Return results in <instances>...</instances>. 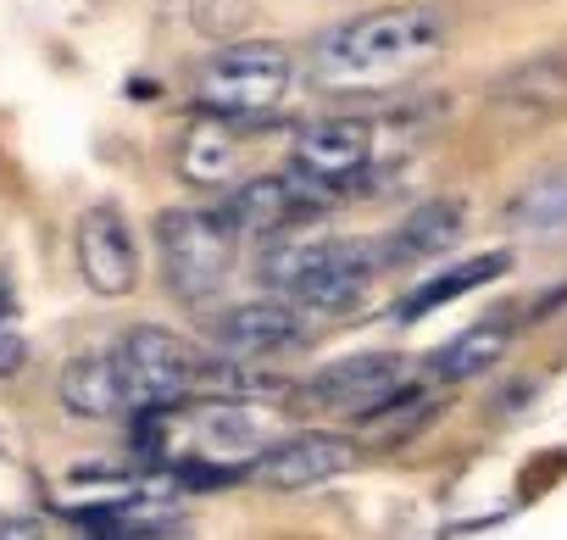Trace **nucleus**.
Returning <instances> with one entry per match:
<instances>
[{"instance_id":"f257e3e1","label":"nucleus","mask_w":567,"mask_h":540,"mask_svg":"<svg viewBox=\"0 0 567 540\" xmlns=\"http://www.w3.org/2000/svg\"><path fill=\"white\" fill-rule=\"evenodd\" d=\"M445 45V12L440 7H384L368 18H351L329 29L307 68L329 90H384L423 62H434Z\"/></svg>"},{"instance_id":"f03ea898","label":"nucleus","mask_w":567,"mask_h":540,"mask_svg":"<svg viewBox=\"0 0 567 540\" xmlns=\"http://www.w3.org/2000/svg\"><path fill=\"white\" fill-rule=\"evenodd\" d=\"M384 274V251L351 234H284L256 251V279L267 296L296 302L301 313H351Z\"/></svg>"},{"instance_id":"7ed1b4c3","label":"nucleus","mask_w":567,"mask_h":540,"mask_svg":"<svg viewBox=\"0 0 567 540\" xmlns=\"http://www.w3.org/2000/svg\"><path fill=\"white\" fill-rule=\"evenodd\" d=\"M296 84V62L284 45H228L217 51L200 73H195V106L206 118H223V123H256V118H272L284 106Z\"/></svg>"},{"instance_id":"20e7f679","label":"nucleus","mask_w":567,"mask_h":540,"mask_svg":"<svg viewBox=\"0 0 567 540\" xmlns=\"http://www.w3.org/2000/svg\"><path fill=\"white\" fill-rule=\"evenodd\" d=\"M234 223L212 206H178L156 217V251H162V279L178 302L206 307L223 285H228V267H234Z\"/></svg>"},{"instance_id":"39448f33","label":"nucleus","mask_w":567,"mask_h":540,"mask_svg":"<svg viewBox=\"0 0 567 540\" xmlns=\"http://www.w3.org/2000/svg\"><path fill=\"white\" fill-rule=\"evenodd\" d=\"M117 368L128 385V412H167V407H189L200 396V368L206 351H195L184 335L140 324L117 340Z\"/></svg>"},{"instance_id":"423d86ee","label":"nucleus","mask_w":567,"mask_h":540,"mask_svg":"<svg viewBox=\"0 0 567 540\" xmlns=\"http://www.w3.org/2000/svg\"><path fill=\"white\" fill-rule=\"evenodd\" d=\"M340 195H329V190H318L312 179H301V173H256V179H245L239 190H228L223 195V217L234 223V234H261V245L267 240H284V234H301L307 223H318L329 206H334Z\"/></svg>"},{"instance_id":"0eeeda50","label":"nucleus","mask_w":567,"mask_h":540,"mask_svg":"<svg viewBox=\"0 0 567 540\" xmlns=\"http://www.w3.org/2000/svg\"><path fill=\"white\" fill-rule=\"evenodd\" d=\"M401 385H412L406 357H395V351H362V357L323 363L318 374H307L301 385H290V396H296L301 412H340V418H357L362 424Z\"/></svg>"},{"instance_id":"6e6552de","label":"nucleus","mask_w":567,"mask_h":540,"mask_svg":"<svg viewBox=\"0 0 567 540\" xmlns=\"http://www.w3.org/2000/svg\"><path fill=\"white\" fill-rule=\"evenodd\" d=\"M379 162V134L368 118H318L290 140V173L312 179L329 195H346Z\"/></svg>"},{"instance_id":"1a4fd4ad","label":"nucleus","mask_w":567,"mask_h":540,"mask_svg":"<svg viewBox=\"0 0 567 540\" xmlns=\"http://www.w3.org/2000/svg\"><path fill=\"white\" fill-rule=\"evenodd\" d=\"M212 340L223 357H245V363H261V357H284V351H301L312 340V324L296 302L284 296H261V302H239L228 307L223 318H212Z\"/></svg>"},{"instance_id":"9d476101","label":"nucleus","mask_w":567,"mask_h":540,"mask_svg":"<svg viewBox=\"0 0 567 540\" xmlns=\"http://www.w3.org/2000/svg\"><path fill=\"white\" fill-rule=\"evenodd\" d=\"M357 462V446L346 435H323V429H307V435H284L272 440L267 451H256L245 462V479L267 485V490H312L334 473H346Z\"/></svg>"},{"instance_id":"9b49d317","label":"nucleus","mask_w":567,"mask_h":540,"mask_svg":"<svg viewBox=\"0 0 567 540\" xmlns=\"http://www.w3.org/2000/svg\"><path fill=\"white\" fill-rule=\"evenodd\" d=\"M79 274L95 296H128L140 285V245L117 206H90L79 217Z\"/></svg>"},{"instance_id":"f8f14e48","label":"nucleus","mask_w":567,"mask_h":540,"mask_svg":"<svg viewBox=\"0 0 567 540\" xmlns=\"http://www.w3.org/2000/svg\"><path fill=\"white\" fill-rule=\"evenodd\" d=\"M467 228V206L456 195H440V201H423L417 212H406L395 223V234L379 245L384 251V267H412V262H440Z\"/></svg>"},{"instance_id":"ddd939ff","label":"nucleus","mask_w":567,"mask_h":540,"mask_svg":"<svg viewBox=\"0 0 567 540\" xmlns=\"http://www.w3.org/2000/svg\"><path fill=\"white\" fill-rule=\"evenodd\" d=\"M56 401L73 418H90V424L123 418L128 412V385H123L117 351H84V357H73L62 368V379H56Z\"/></svg>"},{"instance_id":"4468645a","label":"nucleus","mask_w":567,"mask_h":540,"mask_svg":"<svg viewBox=\"0 0 567 540\" xmlns=\"http://www.w3.org/2000/svg\"><path fill=\"white\" fill-rule=\"evenodd\" d=\"M245 123H223V118H200L184 145H178V173L189 184H206V190H239V167H245V140H239Z\"/></svg>"},{"instance_id":"2eb2a0df","label":"nucleus","mask_w":567,"mask_h":540,"mask_svg":"<svg viewBox=\"0 0 567 540\" xmlns=\"http://www.w3.org/2000/svg\"><path fill=\"white\" fill-rule=\"evenodd\" d=\"M512 267V256L506 251H484V256H467V262H451V267H434V274L423 279V285H412L406 296H401V307H395V318L401 324H417V318H429V313H440V307H451V302H462L467 291H478V285H489V279H501Z\"/></svg>"},{"instance_id":"dca6fc26","label":"nucleus","mask_w":567,"mask_h":540,"mask_svg":"<svg viewBox=\"0 0 567 540\" xmlns=\"http://www.w3.org/2000/svg\"><path fill=\"white\" fill-rule=\"evenodd\" d=\"M506 340H512V318H506V307H501L495 318L473 324L467 335H456V340L434 357V379H440V385H462V379L484 374V368L506 351Z\"/></svg>"},{"instance_id":"f3484780","label":"nucleus","mask_w":567,"mask_h":540,"mask_svg":"<svg viewBox=\"0 0 567 540\" xmlns=\"http://www.w3.org/2000/svg\"><path fill=\"white\" fill-rule=\"evenodd\" d=\"M517 228H561L567 223V179H539L512 201Z\"/></svg>"},{"instance_id":"a211bd4d","label":"nucleus","mask_w":567,"mask_h":540,"mask_svg":"<svg viewBox=\"0 0 567 540\" xmlns=\"http://www.w3.org/2000/svg\"><path fill=\"white\" fill-rule=\"evenodd\" d=\"M23 357H29L23 335H18L12 324H0V379H7V374H18V368H23Z\"/></svg>"},{"instance_id":"6ab92c4d","label":"nucleus","mask_w":567,"mask_h":540,"mask_svg":"<svg viewBox=\"0 0 567 540\" xmlns=\"http://www.w3.org/2000/svg\"><path fill=\"white\" fill-rule=\"evenodd\" d=\"M0 540H45V529L23 512H0Z\"/></svg>"},{"instance_id":"aec40b11","label":"nucleus","mask_w":567,"mask_h":540,"mask_svg":"<svg viewBox=\"0 0 567 540\" xmlns=\"http://www.w3.org/2000/svg\"><path fill=\"white\" fill-rule=\"evenodd\" d=\"M18 318V291H12V279L0 274V324H12Z\"/></svg>"}]
</instances>
